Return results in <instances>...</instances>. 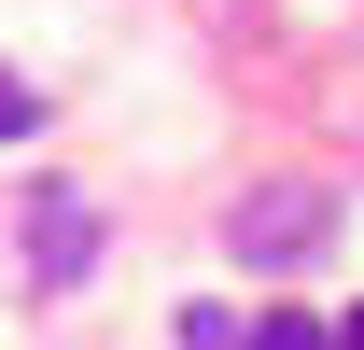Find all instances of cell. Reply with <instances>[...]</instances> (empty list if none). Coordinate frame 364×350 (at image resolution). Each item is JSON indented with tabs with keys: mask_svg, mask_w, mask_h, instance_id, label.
<instances>
[{
	"mask_svg": "<svg viewBox=\"0 0 364 350\" xmlns=\"http://www.w3.org/2000/svg\"><path fill=\"white\" fill-rule=\"evenodd\" d=\"M0 140H43V85H14V70H0Z\"/></svg>",
	"mask_w": 364,
	"mask_h": 350,
	"instance_id": "277c9868",
	"label": "cell"
},
{
	"mask_svg": "<svg viewBox=\"0 0 364 350\" xmlns=\"http://www.w3.org/2000/svg\"><path fill=\"white\" fill-rule=\"evenodd\" d=\"M322 238H336V196H322V182H252V196L225 211V253L267 266V280H280V266H309Z\"/></svg>",
	"mask_w": 364,
	"mask_h": 350,
	"instance_id": "6da1fadb",
	"label": "cell"
},
{
	"mask_svg": "<svg viewBox=\"0 0 364 350\" xmlns=\"http://www.w3.org/2000/svg\"><path fill=\"white\" fill-rule=\"evenodd\" d=\"M252 350H336V336H322L309 308H267V322H252Z\"/></svg>",
	"mask_w": 364,
	"mask_h": 350,
	"instance_id": "3957f363",
	"label": "cell"
},
{
	"mask_svg": "<svg viewBox=\"0 0 364 350\" xmlns=\"http://www.w3.org/2000/svg\"><path fill=\"white\" fill-rule=\"evenodd\" d=\"M14 253H28V280H43V295H70V280L98 266V196H85V182H43V196H28V224H14Z\"/></svg>",
	"mask_w": 364,
	"mask_h": 350,
	"instance_id": "7a4b0ae2",
	"label": "cell"
},
{
	"mask_svg": "<svg viewBox=\"0 0 364 350\" xmlns=\"http://www.w3.org/2000/svg\"><path fill=\"white\" fill-rule=\"evenodd\" d=\"M336 350H364V308H350V322H336Z\"/></svg>",
	"mask_w": 364,
	"mask_h": 350,
	"instance_id": "5b68a950",
	"label": "cell"
}]
</instances>
